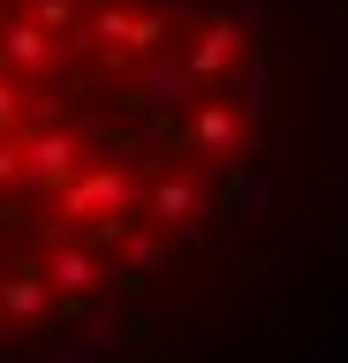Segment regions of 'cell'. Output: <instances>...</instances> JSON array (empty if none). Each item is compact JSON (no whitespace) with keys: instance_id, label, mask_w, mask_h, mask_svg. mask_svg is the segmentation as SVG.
I'll use <instances>...</instances> for the list:
<instances>
[{"instance_id":"6da1fadb","label":"cell","mask_w":348,"mask_h":363,"mask_svg":"<svg viewBox=\"0 0 348 363\" xmlns=\"http://www.w3.org/2000/svg\"><path fill=\"white\" fill-rule=\"evenodd\" d=\"M296 0H0V363H189L325 212Z\"/></svg>"}]
</instances>
